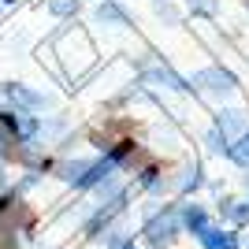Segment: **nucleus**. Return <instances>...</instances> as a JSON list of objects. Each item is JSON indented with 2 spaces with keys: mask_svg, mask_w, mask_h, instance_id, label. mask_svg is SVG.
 Listing matches in <instances>:
<instances>
[{
  "mask_svg": "<svg viewBox=\"0 0 249 249\" xmlns=\"http://www.w3.org/2000/svg\"><path fill=\"white\" fill-rule=\"evenodd\" d=\"M246 246H249V242H246Z\"/></svg>",
  "mask_w": 249,
  "mask_h": 249,
  "instance_id": "nucleus-16",
  "label": "nucleus"
},
{
  "mask_svg": "<svg viewBox=\"0 0 249 249\" xmlns=\"http://www.w3.org/2000/svg\"><path fill=\"white\" fill-rule=\"evenodd\" d=\"M197 242L205 249H238V238H234L231 231H219V227H201Z\"/></svg>",
  "mask_w": 249,
  "mask_h": 249,
  "instance_id": "nucleus-5",
  "label": "nucleus"
},
{
  "mask_svg": "<svg viewBox=\"0 0 249 249\" xmlns=\"http://www.w3.org/2000/svg\"><path fill=\"white\" fill-rule=\"evenodd\" d=\"M49 108V97L30 89V86H19V82H8L0 86V112H41Z\"/></svg>",
  "mask_w": 249,
  "mask_h": 249,
  "instance_id": "nucleus-2",
  "label": "nucleus"
},
{
  "mask_svg": "<svg viewBox=\"0 0 249 249\" xmlns=\"http://www.w3.org/2000/svg\"><path fill=\"white\" fill-rule=\"evenodd\" d=\"M45 8H49V15H56V19H71L74 11L82 8V0H45Z\"/></svg>",
  "mask_w": 249,
  "mask_h": 249,
  "instance_id": "nucleus-9",
  "label": "nucleus"
},
{
  "mask_svg": "<svg viewBox=\"0 0 249 249\" xmlns=\"http://www.w3.org/2000/svg\"><path fill=\"white\" fill-rule=\"evenodd\" d=\"M156 15H160V19H164V22H171V26H178V19H182V15H178V8H171L167 0H164V4H160V8H156Z\"/></svg>",
  "mask_w": 249,
  "mask_h": 249,
  "instance_id": "nucleus-14",
  "label": "nucleus"
},
{
  "mask_svg": "<svg viewBox=\"0 0 249 249\" xmlns=\"http://www.w3.org/2000/svg\"><path fill=\"white\" fill-rule=\"evenodd\" d=\"M231 160H238L242 167H249V134L238 138V145H231Z\"/></svg>",
  "mask_w": 249,
  "mask_h": 249,
  "instance_id": "nucleus-13",
  "label": "nucleus"
},
{
  "mask_svg": "<svg viewBox=\"0 0 249 249\" xmlns=\"http://www.w3.org/2000/svg\"><path fill=\"white\" fill-rule=\"evenodd\" d=\"M186 11L190 15H208V19H216L219 15V0H186Z\"/></svg>",
  "mask_w": 249,
  "mask_h": 249,
  "instance_id": "nucleus-11",
  "label": "nucleus"
},
{
  "mask_svg": "<svg viewBox=\"0 0 249 249\" xmlns=\"http://www.w3.org/2000/svg\"><path fill=\"white\" fill-rule=\"evenodd\" d=\"M126 249H130V246H126Z\"/></svg>",
  "mask_w": 249,
  "mask_h": 249,
  "instance_id": "nucleus-17",
  "label": "nucleus"
},
{
  "mask_svg": "<svg viewBox=\"0 0 249 249\" xmlns=\"http://www.w3.org/2000/svg\"><path fill=\"white\" fill-rule=\"evenodd\" d=\"M190 89H197L212 101H231L238 93V74L227 71V67H205V71H197L190 78Z\"/></svg>",
  "mask_w": 249,
  "mask_h": 249,
  "instance_id": "nucleus-1",
  "label": "nucleus"
},
{
  "mask_svg": "<svg viewBox=\"0 0 249 249\" xmlns=\"http://www.w3.org/2000/svg\"><path fill=\"white\" fill-rule=\"evenodd\" d=\"M178 212L175 208H167V212H160V216H153L145 223V242L149 246H171L175 242V234H178Z\"/></svg>",
  "mask_w": 249,
  "mask_h": 249,
  "instance_id": "nucleus-3",
  "label": "nucleus"
},
{
  "mask_svg": "<svg viewBox=\"0 0 249 249\" xmlns=\"http://www.w3.org/2000/svg\"><path fill=\"white\" fill-rule=\"evenodd\" d=\"M178 219H182V223H186L190 231H194V234H197L201 227H208V212L201 205H182V212H178Z\"/></svg>",
  "mask_w": 249,
  "mask_h": 249,
  "instance_id": "nucleus-8",
  "label": "nucleus"
},
{
  "mask_svg": "<svg viewBox=\"0 0 249 249\" xmlns=\"http://www.w3.org/2000/svg\"><path fill=\"white\" fill-rule=\"evenodd\" d=\"M216 130L223 138H242V134H249V112H242V108H219V115H216Z\"/></svg>",
  "mask_w": 249,
  "mask_h": 249,
  "instance_id": "nucleus-4",
  "label": "nucleus"
},
{
  "mask_svg": "<svg viewBox=\"0 0 249 249\" xmlns=\"http://www.w3.org/2000/svg\"><path fill=\"white\" fill-rule=\"evenodd\" d=\"M56 171H60V178H63V182L78 186V182H82V175L89 171V160H63V164L56 167Z\"/></svg>",
  "mask_w": 249,
  "mask_h": 249,
  "instance_id": "nucleus-7",
  "label": "nucleus"
},
{
  "mask_svg": "<svg viewBox=\"0 0 249 249\" xmlns=\"http://www.w3.org/2000/svg\"><path fill=\"white\" fill-rule=\"evenodd\" d=\"M205 145H208V153H216V156H231V142L223 134H219L216 126L208 130V138H205Z\"/></svg>",
  "mask_w": 249,
  "mask_h": 249,
  "instance_id": "nucleus-12",
  "label": "nucleus"
},
{
  "mask_svg": "<svg viewBox=\"0 0 249 249\" xmlns=\"http://www.w3.org/2000/svg\"><path fill=\"white\" fill-rule=\"evenodd\" d=\"M219 212H223L227 219H234V223H246V219H249V205H242V201H231V197L219 205Z\"/></svg>",
  "mask_w": 249,
  "mask_h": 249,
  "instance_id": "nucleus-10",
  "label": "nucleus"
},
{
  "mask_svg": "<svg viewBox=\"0 0 249 249\" xmlns=\"http://www.w3.org/2000/svg\"><path fill=\"white\" fill-rule=\"evenodd\" d=\"M246 11H249V0H246Z\"/></svg>",
  "mask_w": 249,
  "mask_h": 249,
  "instance_id": "nucleus-15",
  "label": "nucleus"
},
{
  "mask_svg": "<svg viewBox=\"0 0 249 249\" xmlns=\"http://www.w3.org/2000/svg\"><path fill=\"white\" fill-rule=\"evenodd\" d=\"M93 19L104 22V26H126V11L119 4H112V0H101L93 8Z\"/></svg>",
  "mask_w": 249,
  "mask_h": 249,
  "instance_id": "nucleus-6",
  "label": "nucleus"
}]
</instances>
